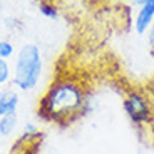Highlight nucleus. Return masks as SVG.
<instances>
[{
  "label": "nucleus",
  "instance_id": "obj_1",
  "mask_svg": "<svg viewBox=\"0 0 154 154\" xmlns=\"http://www.w3.org/2000/svg\"><path fill=\"white\" fill-rule=\"evenodd\" d=\"M89 106L87 87L79 79L60 74L38 99L37 114L42 121L67 127L81 119Z\"/></svg>",
  "mask_w": 154,
  "mask_h": 154
},
{
  "label": "nucleus",
  "instance_id": "obj_2",
  "mask_svg": "<svg viewBox=\"0 0 154 154\" xmlns=\"http://www.w3.org/2000/svg\"><path fill=\"white\" fill-rule=\"evenodd\" d=\"M44 74V55L35 44H23L17 49L12 66V85L20 92H30L40 84Z\"/></svg>",
  "mask_w": 154,
  "mask_h": 154
},
{
  "label": "nucleus",
  "instance_id": "obj_3",
  "mask_svg": "<svg viewBox=\"0 0 154 154\" xmlns=\"http://www.w3.org/2000/svg\"><path fill=\"white\" fill-rule=\"evenodd\" d=\"M122 109L137 129L154 126V100L144 91L127 89L122 97Z\"/></svg>",
  "mask_w": 154,
  "mask_h": 154
},
{
  "label": "nucleus",
  "instance_id": "obj_4",
  "mask_svg": "<svg viewBox=\"0 0 154 154\" xmlns=\"http://www.w3.org/2000/svg\"><path fill=\"white\" fill-rule=\"evenodd\" d=\"M136 14L132 17V30L137 35H146L154 22V0H134Z\"/></svg>",
  "mask_w": 154,
  "mask_h": 154
},
{
  "label": "nucleus",
  "instance_id": "obj_5",
  "mask_svg": "<svg viewBox=\"0 0 154 154\" xmlns=\"http://www.w3.org/2000/svg\"><path fill=\"white\" fill-rule=\"evenodd\" d=\"M19 106H20V96L17 89L14 87L0 89V117L19 112Z\"/></svg>",
  "mask_w": 154,
  "mask_h": 154
},
{
  "label": "nucleus",
  "instance_id": "obj_6",
  "mask_svg": "<svg viewBox=\"0 0 154 154\" xmlns=\"http://www.w3.org/2000/svg\"><path fill=\"white\" fill-rule=\"evenodd\" d=\"M40 136H42V131H40V127H38L37 124L35 122H25L22 127V134L17 139V143H22V144L40 143Z\"/></svg>",
  "mask_w": 154,
  "mask_h": 154
},
{
  "label": "nucleus",
  "instance_id": "obj_7",
  "mask_svg": "<svg viewBox=\"0 0 154 154\" xmlns=\"http://www.w3.org/2000/svg\"><path fill=\"white\" fill-rule=\"evenodd\" d=\"M37 8L40 12V15L47 20H57L60 17V7L54 0H38Z\"/></svg>",
  "mask_w": 154,
  "mask_h": 154
},
{
  "label": "nucleus",
  "instance_id": "obj_8",
  "mask_svg": "<svg viewBox=\"0 0 154 154\" xmlns=\"http://www.w3.org/2000/svg\"><path fill=\"white\" fill-rule=\"evenodd\" d=\"M19 127V114H7L4 117H0V136L2 137H10Z\"/></svg>",
  "mask_w": 154,
  "mask_h": 154
},
{
  "label": "nucleus",
  "instance_id": "obj_9",
  "mask_svg": "<svg viewBox=\"0 0 154 154\" xmlns=\"http://www.w3.org/2000/svg\"><path fill=\"white\" fill-rule=\"evenodd\" d=\"M12 84V64L10 60L0 59V89Z\"/></svg>",
  "mask_w": 154,
  "mask_h": 154
},
{
  "label": "nucleus",
  "instance_id": "obj_10",
  "mask_svg": "<svg viewBox=\"0 0 154 154\" xmlns=\"http://www.w3.org/2000/svg\"><path fill=\"white\" fill-rule=\"evenodd\" d=\"M15 52H17V47L12 40H8V38H0V59L10 60V59L15 57Z\"/></svg>",
  "mask_w": 154,
  "mask_h": 154
},
{
  "label": "nucleus",
  "instance_id": "obj_11",
  "mask_svg": "<svg viewBox=\"0 0 154 154\" xmlns=\"http://www.w3.org/2000/svg\"><path fill=\"white\" fill-rule=\"evenodd\" d=\"M38 143L35 144H22V143H15V146L12 147V154H35Z\"/></svg>",
  "mask_w": 154,
  "mask_h": 154
},
{
  "label": "nucleus",
  "instance_id": "obj_12",
  "mask_svg": "<svg viewBox=\"0 0 154 154\" xmlns=\"http://www.w3.org/2000/svg\"><path fill=\"white\" fill-rule=\"evenodd\" d=\"M146 44H147V49H149V54L154 57V22L149 27V30L146 32Z\"/></svg>",
  "mask_w": 154,
  "mask_h": 154
},
{
  "label": "nucleus",
  "instance_id": "obj_13",
  "mask_svg": "<svg viewBox=\"0 0 154 154\" xmlns=\"http://www.w3.org/2000/svg\"><path fill=\"white\" fill-rule=\"evenodd\" d=\"M4 23H5V25H8L10 29H14V30H15V27H17V25L20 27V22H19V19H14V17H7V19L4 20Z\"/></svg>",
  "mask_w": 154,
  "mask_h": 154
},
{
  "label": "nucleus",
  "instance_id": "obj_14",
  "mask_svg": "<svg viewBox=\"0 0 154 154\" xmlns=\"http://www.w3.org/2000/svg\"><path fill=\"white\" fill-rule=\"evenodd\" d=\"M0 154H2V152H0Z\"/></svg>",
  "mask_w": 154,
  "mask_h": 154
}]
</instances>
